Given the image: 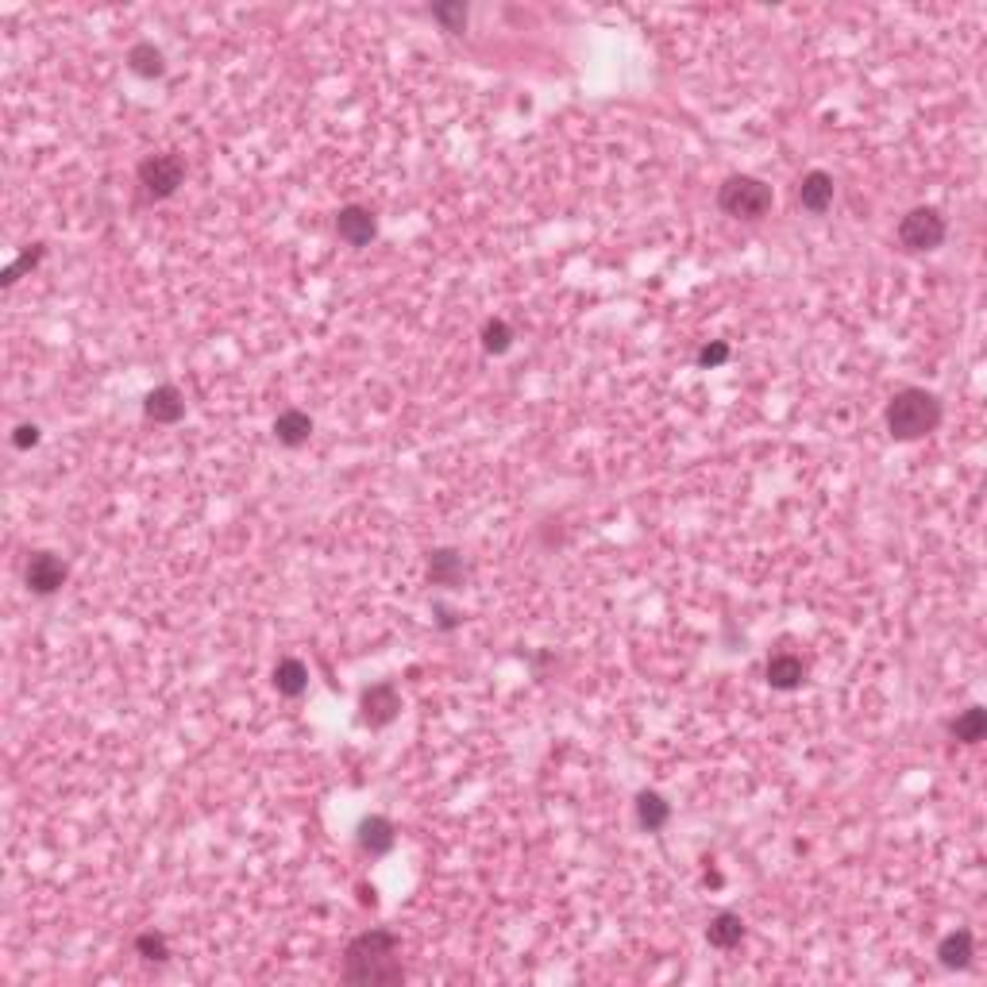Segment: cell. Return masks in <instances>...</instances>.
Listing matches in <instances>:
<instances>
[{
    "instance_id": "25",
    "label": "cell",
    "mask_w": 987,
    "mask_h": 987,
    "mask_svg": "<svg viewBox=\"0 0 987 987\" xmlns=\"http://www.w3.org/2000/svg\"><path fill=\"white\" fill-rule=\"evenodd\" d=\"M729 359V344L725 340H714V344H706L698 351V367H721Z\"/></svg>"
},
{
    "instance_id": "20",
    "label": "cell",
    "mask_w": 987,
    "mask_h": 987,
    "mask_svg": "<svg viewBox=\"0 0 987 987\" xmlns=\"http://www.w3.org/2000/svg\"><path fill=\"white\" fill-rule=\"evenodd\" d=\"M637 818H641V826L648 833H656V829L667 826V818H671V806H667L664 795H656V791H644L641 799H637Z\"/></svg>"
},
{
    "instance_id": "7",
    "label": "cell",
    "mask_w": 987,
    "mask_h": 987,
    "mask_svg": "<svg viewBox=\"0 0 987 987\" xmlns=\"http://www.w3.org/2000/svg\"><path fill=\"white\" fill-rule=\"evenodd\" d=\"M66 560L62 556H54V552H31V560L24 567V583L27 590H35V594H54V590H62L66 583Z\"/></svg>"
},
{
    "instance_id": "16",
    "label": "cell",
    "mask_w": 987,
    "mask_h": 987,
    "mask_svg": "<svg viewBox=\"0 0 987 987\" xmlns=\"http://www.w3.org/2000/svg\"><path fill=\"white\" fill-rule=\"evenodd\" d=\"M745 922H741V914H733V910H721L710 918V926H706V941L714 945V949H737L741 941H745Z\"/></svg>"
},
{
    "instance_id": "6",
    "label": "cell",
    "mask_w": 987,
    "mask_h": 987,
    "mask_svg": "<svg viewBox=\"0 0 987 987\" xmlns=\"http://www.w3.org/2000/svg\"><path fill=\"white\" fill-rule=\"evenodd\" d=\"M359 718H363V725H371V729H382V725H390V721L398 718L401 714V694H398V687L394 683H374V687H367L363 691V698H359Z\"/></svg>"
},
{
    "instance_id": "11",
    "label": "cell",
    "mask_w": 987,
    "mask_h": 987,
    "mask_svg": "<svg viewBox=\"0 0 987 987\" xmlns=\"http://www.w3.org/2000/svg\"><path fill=\"white\" fill-rule=\"evenodd\" d=\"M764 675H768V683L775 691H799L802 679H806V664L795 652H775L768 667H764Z\"/></svg>"
},
{
    "instance_id": "14",
    "label": "cell",
    "mask_w": 987,
    "mask_h": 987,
    "mask_svg": "<svg viewBox=\"0 0 987 987\" xmlns=\"http://www.w3.org/2000/svg\"><path fill=\"white\" fill-rule=\"evenodd\" d=\"M128 70H132L135 78H147V81H155V78H162L166 74V54L151 43V39H143V43H132L128 47Z\"/></svg>"
},
{
    "instance_id": "18",
    "label": "cell",
    "mask_w": 987,
    "mask_h": 987,
    "mask_svg": "<svg viewBox=\"0 0 987 987\" xmlns=\"http://www.w3.org/2000/svg\"><path fill=\"white\" fill-rule=\"evenodd\" d=\"M359 849L371 856H386L394 849V826L386 822V818H363L359 822Z\"/></svg>"
},
{
    "instance_id": "22",
    "label": "cell",
    "mask_w": 987,
    "mask_h": 987,
    "mask_svg": "<svg viewBox=\"0 0 987 987\" xmlns=\"http://www.w3.org/2000/svg\"><path fill=\"white\" fill-rule=\"evenodd\" d=\"M43 255H47V247H43V243H31L27 251H20V259H16L12 267L0 274V282H4V286H16V278H20L24 270L39 267V263H43Z\"/></svg>"
},
{
    "instance_id": "17",
    "label": "cell",
    "mask_w": 987,
    "mask_h": 987,
    "mask_svg": "<svg viewBox=\"0 0 987 987\" xmlns=\"http://www.w3.org/2000/svg\"><path fill=\"white\" fill-rule=\"evenodd\" d=\"M274 691L286 694V698H301V694L309 691V667L294 660V656H286V660H278L274 664Z\"/></svg>"
},
{
    "instance_id": "8",
    "label": "cell",
    "mask_w": 987,
    "mask_h": 987,
    "mask_svg": "<svg viewBox=\"0 0 987 987\" xmlns=\"http://www.w3.org/2000/svg\"><path fill=\"white\" fill-rule=\"evenodd\" d=\"M336 232H340V240L347 247H367V243L378 236V220H374L371 209H363V205H344L340 213H336Z\"/></svg>"
},
{
    "instance_id": "9",
    "label": "cell",
    "mask_w": 987,
    "mask_h": 987,
    "mask_svg": "<svg viewBox=\"0 0 987 987\" xmlns=\"http://www.w3.org/2000/svg\"><path fill=\"white\" fill-rule=\"evenodd\" d=\"M143 413L155 421V425H178L186 417V398L178 386H155L147 401H143Z\"/></svg>"
},
{
    "instance_id": "13",
    "label": "cell",
    "mask_w": 987,
    "mask_h": 987,
    "mask_svg": "<svg viewBox=\"0 0 987 987\" xmlns=\"http://www.w3.org/2000/svg\"><path fill=\"white\" fill-rule=\"evenodd\" d=\"M976 957V941H972V930H953V934H945L937 941V961L945 964V968H953V972H961L968 968Z\"/></svg>"
},
{
    "instance_id": "21",
    "label": "cell",
    "mask_w": 987,
    "mask_h": 987,
    "mask_svg": "<svg viewBox=\"0 0 987 987\" xmlns=\"http://www.w3.org/2000/svg\"><path fill=\"white\" fill-rule=\"evenodd\" d=\"M482 347L490 351V355H506L509 347H513V328L506 321H486L482 324Z\"/></svg>"
},
{
    "instance_id": "3",
    "label": "cell",
    "mask_w": 987,
    "mask_h": 987,
    "mask_svg": "<svg viewBox=\"0 0 987 987\" xmlns=\"http://www.w3.org/2000/svg\"><path fill=\"white\" fill-rule=\"evenodd\" d=\"M772 201H775L772 186L760 182V178H752V174H733L718 189L721 213L733 216V220H764V216L772 213Z\"/></svg>"
},
{
    "instance_id": "19",
    "label": "cell",
    "mask_w": 987,
    "mask_h": 987,
    "mask_svg": "<svg viewBox=\"0 0 987 987\" xmlns=\"http://www.w3.org/2000/svg\"><path fill=\"white\" fill-rule=\"evenodd\" d=\"M949 737L953 741H961V745H980L987 737V714L984 706H968L964 714L949 721Z\"/></svg>"
},
{
    "instance_id": "4",
    "label": "cell",
    "mask_w": 987,
    "mask_h": 987,
    "mask_svg": "<svg viewBox=\"0 0 987 987\" xmlns=\"http://www.w3.org/2000/svg\"><path fill=\"white\" fill-rule=\"evenodd\" d=\"M945 232H949V224H945V216L930 209V205H918V209H910L903 220H899V243L914 251V255H922V251H937L941 243H945Z\"/></svg>"
},
{
    "instance_id": "15",
    "label": "cell",
    "mask_w": 987,
    "mask_h": 987,
    "mask_svg": "<svg viewBox=\"0 0 987 987\" xmlns=\"http://www.w3.org/2000/svg\"><path fill=\"white\" fill-rule=\"evenodd\" d=\"M274 436H278V444H286V448H301V444H309V436H313V417L301 413V409H282L278 421H274Z\"/></svg>"
},
{
    "instance_id": "26",
    "label": "cell",
    "mask_w": 987,
    "mask_h": 987,
    "mask_svg": "<svg viewBox=\"0 0 987 987\" xmlns=\"http://www.w3.org/2000/svg\"><path fill=\"white\" fill-rule=\"evenodd\" d=\"M12 444H16L20 452L35 448V444H39V425H20L16 428V436H12Z\"/></svg>"
},
{
    "instance_id": "2",
    "label": "cell",
    "mask_w": 987,
    "mask_h": 987,
    "mask_svg": "<svg viewBox=\"0 0 987 987\" xmlns=\"http://www.w3.org/2000/svg\"><path fill=\"white\" fill-rule=\"evenodd\" d=\"M937 425H941V398L922 386H907L887 401V432L895 440H907V444L922 440L937 432Z\"/></svg>"
},
{
    "instance_id": "23",
    "label": "cell",
    "mask_w": 987,
    "mask_h": 987,
    "mask_svg": "<svg viewBox=\"0 0 987 987\" xmlns=\"http://www.w3.org/2000/svg\"><path fill=\"white\" fill-rule=\"evenodd\" d=\"M135 953H139L143 961L162 964V961H166V957H170V945H166V937H162V934H155V930H147V934H139V937H135Z\"/></svg>"
},
{
    "instance_id": "1",
    "label": "cell",
    "mask_w": 987,
    "mask_h": 987,
    "mask_svg": "<svg viewBox=\"0 0 987 987\" xmlns=\"http://www.w3.org/2000/svg\"><path fill=\"white\" fill-rule=\"evenodd\" d=\"M344 980L359 987L401 984L405 968L398 961V937L390 930H367V934L351 937L344 953Z\"/></svg>"
},
{
    "instance_id": "5",
    "label": "cell",
    "mask_w": 987,
    "mask_h": 987,
    "mask_svg": "<svg viewBox=\"0 0 987 987\" xmlns=\"http://www.w3.org/2000/svg\"><path fill=\"white\" fill-rule=\"evenodd\" d=\"M139 186L147 197H155V201H166V197H174L178 186L186 182V162L178 159V155H170V151H159V155H147V159L139 162Z\"/></svg>"
},
{
    "instance_id": "10",
    "label": "cell",
    "mask_w": 987,
    "mask_h": 987,
    "mask_svg": "<svg viewBox=\"0 0 987 987\" xmlns=\"http://www.w3.org/2000/svg\"><path fill=\"white\" fill-rule=\"evenodd\" d=\"M833 193H837V186H833V178H829L826 170H810V174H802L799 205L806 209V213L822 216L829 205H833Z\"/></svg>"
},
{
    "instance_id": "12",
    "label": "cell",
    "mask_w": 987,
    "mask_h": 987,
    "mask_svg": "<svg viewBox=\"0 0 987 987\" xmlns=\"http://www.w3.org/2000/svg\"><path fill=\"white\" fill-rule=\"evenodd\" d=\"M463 575H467V567H463V556H459L455 548H436V552H428V583H432V587H459Z\"/></svg>"
},
{
    "instance_id": "24",
    "label": "cell",
    "mask_w": 987,
    "mask_h": 987,
    "mask_svg": "<svg viewBox=\"0 0 987 987\" xmlns=\"http://www.w3.org/2000/svg\"><path fill=\"white\" fill-rule=\"evenodd\" d=\"M432 20L444 27V31H463V24H467V4H463V0H455V4H436V8H432Z\"/></svg>"
}]
</instances>
